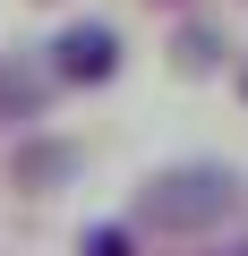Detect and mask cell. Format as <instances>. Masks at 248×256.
Here are the masks:
<instances>
[{"mask_svg": "<svg viewBox=\"0 0 248 256\" xmlns=\"http://www.w3.org/2000/svg\"><path fill=\"white\" fill-rule=\"evenodd\" d=\"M239 196H248V188H239L231 162H171V171H154V180L137 188L129 222H137V230H163V239H197V230L231 222Z\"/></svg>", "mask_w": 248, "mask_h": 256, "instance_id": "obj_1", "label": "cell"}, {"mask_svg": "<svg viewBox=\"0 0 248 256\" xmlns=\"http://www.w3.org/2000/svg\"><path fill=\"white\" fill-rule=\"evenodd\" d=\"M52 77H60V86H111V77H120V34H111L103 18L60 26V34H52Z\"/></svg>", "mask_w": 248, "mask_h": 256, "instance_id": "obj_2", "label": "cell"}, {"mask_svg": "<svg viewBox=\"0 0 248 256\" xmlns=\"http://www.w3.org/2000/svg\"><path fill=\"white\" fill-rule=\"evenodd\" d=\"M171 60H180V68H188V77H205V68H214V60H222V34H214V26H188V34H180V43H171Z\"/></svg>", "mask_w": 248, "mask_h": 256, "instance_id": "obj_3", "label": "cell"}, {"mask_svg": "<svg viewBox=\"0 0 248 256\" xmlns=\"http://www.w3.org/2000/svg\"><path fill=\"white\" fill-rule=\"evenodd\" d=\"M77 256H137V230H129V222H94V230L77 239Z\"/></svg>", "mask_w": 248, "mask_h": 256, "instance_id": "obj_4", "label": "cell"}, {"mask_svg": "<svg viewBox=\"0 0 248 256\" xmlns=\"http://www.w3.org/2000/svg\"><path fill=\"white\" fill-rule=\"evenodd\" d=\"M0 111H43V77H0Z\"/></svg>", "mask_w": 248, "mask_h": 256, "instance_id": "obj_5", "label": "cell"}, {"mask_svg": "<svg viewBox=\"0 0 248 256\" xmlns=\"http://www.w3.org/2000/svg\"><path fill=\"white\" fill-rule=\"evenodd\" d=\"M60 171H69V154H60V146H43V154H26V162H18V180H60Z\"/></svg>", "mask_w": 248, "mask_h": 256, "instance_id": "obj_6", "label": "cell"}, {"mask_svg": "<svg viewBox=\"0 0 248 256\" xmlns=\"http://www.w3.org/2000/svg\"><path fill=\"white\" fill-rule=\"evenodd\" d=\"M205 256H248V239H231V248H205Z\"/></svg>", "mask_w": 248, "mask_h": 256, "instance_id": "obj_7", "label": "cell"}, {"mask_svg": "<svg viewBox=\"0 0 248 256\" xmlns=\"http://www.w3.org/2000/svg\"><path fill=\"white\" fill-rule=\"evenodd\" d=\"M239 102H248V60H239Z\"/></svg>", "mask_w": 248, "mask_h": 256, "instance_id": "obj_8", "label": "cell"}]
</instances>
